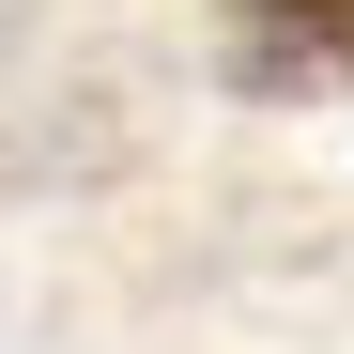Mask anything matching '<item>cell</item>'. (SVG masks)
<instances>
[{"label":"cell","mask_w":354,"mask_h":354,"mask_svg":"<svg viewBox=\"0 0 354 354\" xmlns=\"http://www.w3.org/2000/svg\"><path fill=\"white\" fill-rule=\"evenodd\" d=\"M231 31H247L262 62H292V77H339L354 62V0H231Z\"/></svg>","instance_id":"6da1fadb"}]
</instances>
